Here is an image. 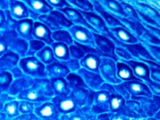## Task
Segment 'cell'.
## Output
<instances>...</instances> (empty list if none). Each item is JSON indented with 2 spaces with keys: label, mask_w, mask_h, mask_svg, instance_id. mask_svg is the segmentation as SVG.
I'll use <instances>...</instances> for the list:
<instances>
[{
  "label": "cell",
  "mask_w": 160,
  "mask_h": 120,
  "mask_svg": "<svg viewBox=\"0 0 160 120\" xmlns=\"http://www.w3.org/2000/svg\"><path fill=\"white\" fill-rule=\"evenodd\" d=\"M115 89L124 98L129 99L132 97L143 96L148 98L152 97L149 87L142 81H129L120 83L114 86Z\"/></svg>",
  "instance_id": "obj_1"
},
{
  "label": "cell",
  "mask_w": 160,
  "mask_h": 120,
  "mask_svg": "<svg viewBox=\"0 0 160 120\" xmlns=\"http://www.w3.org/2000/svg\"><path fill=\"white\" fill-rule=\"evenodd\" d=\"M38 19L41 22L46 25L51 30L54 31L69 29L73 26V24L64 14L61 12L57 10L51 11L49 14L41 16L38 17Z\"/></svg>",
  "instance_id": "obj_2"
},
{
  "label": "cell",
  "mask_w": 160,
  "mask_h": 120,
  "mask_svg": "<svg viewBox=\"0 0 160 120\" xmlns=\"http://www.w3.org/2000/svg\"><path fill=\"white\" fill-rule=\"evenodd\" d=\"M19 65L22 71L27 75L36 77L46 76L45 66L37 58L32 56L22 58Z\"/></svg>",
  "instance_id": "obj_3"
},
{
  "label": "cell",
  "mask_w": 160,
  "mask_h": 120,
  "mask_svg": "<svg viewBox=\"0 0 160 120\" xmlns=\"http://www.w3.org/2000/svg\"><path fill=\"white\" fill-rule=\"evenodd\" d=\"M68 31L74 41L89 47H96L93 32L88 28L82 26L73 25L69 28Z\"/></svg>",
  "instance_id": "obj_4"
},
{
  "label": "cell",
  "mask_w": 160,
  "mask_h": 120,
  "mask_svg": "<svg viewBox=\"0 0 160 120\" xmlns=\"http://www.w3.org/2000/svg\"><path fill=\"white\" fill-rule=\"evenodd\" d=\"M96 44V49L99 52L101 56L110 58L118 61V57L115 54V43L108 37L93 32Z\"/></svg>",
  "instance_id": "obj_5"
},
{
  "label": "cell",
  "mask_w": 160,
  "mask_h": 120,
  "mask_svg": "<svg viewBox=\"0 0 160 120\" xmlns=\"http://www.w3.org/2000/svg\"><path fill=\"white\" fill-rule=\"evenodd\" d=\"M79 12L82 13V14L84 17L86 21L89 24V25H90L94 28L96 33L110 38L113 42L116 41L113 35L110 31L105 22L100 16L95 14L94 12H86L82 11Z\"/></svg>",
  "instance_id": "obj_6"
},
{
  "label": "cell",
  "mask_w": 160,
  "mask_h": 120,
  "mask_svg": "<svg viewBox=\"0 0 160 120\" xmlns=\"http://www.w3.org/2000/svg\"><path fill=\"white\" fill-rule=\"evenodd\" d=\"M115 61L112 58L103 57L101 58L99 72L104 81L111 84H118L122 81L117 75V66Z\"/></svg>",
  "instance_id": "obj_7"
},
{
  "label": "cell",
  "mask_w": 160,
  "mask_h": 120,
  "mask_svg": "<svg viewBox=\"0 0 160 120\" xmlns=\"http://www.w3.org/2000/svg\"><path fill=\"white\" fill-rule=\"evenodd\" d=\"M111 93L112 91L109 90L92 91L93 101H94V104L92 106L93 112L102 113L109 111Z\"/></svg>",
  "instance_id": "obj_8"
},
{
  "label": "cell",
  "mask_w": 160,
  "mask_h": 120,
  "mask_svg": "<svg viewBox=\"0 0 160 120\" xmlns=\"http://www.w3.org/2000/svg\"><path fill=\"white\" fill-rule=\"evenodd\" d=\"M114 42L118 44L119 47H122L126 49L130 53L133 58H135L138 59L140 61L143 60H149V61L156 62V60L151 55L148 49H147L143 45H142L141 43L133 44H126L121 42H118V41H115Z\"/></svg>",
  "instance_id": "obj_9"
},
{
  "label": "cell",
  "mask_w": 160,
  "mask_h": 120,
  "mask_svg": "<svg viewBox=\"0 0 160 120\" xmlns=\"http://www.w3.org/2000/svg\"><path fill=\"white\" fill-rule=\"evenodd\" d=\"M52 102L59 113L68 114L75 111L76 101L72 93L68 96L56 97L52 99Z\"/></svg>",
  "instance_id": "obj_10"
},
{
  "label": "cell",
  "mask_w": 160,
  "mask_h": 120,
  "mask_svg": "<svg viewBox=\"0 0 160 120\" xmlns=\"http://www.w3.org/2000/svg\"><path fill=\"white\" fill-rule=\"evenodd\" d=\"M123 61L124 63L130 66L135 76L140 79L142 81H145L146 83L152 81L150 77V70L148 65L135 60Z\"/></svg>",
  "instance_id": "obj_11"
},
{
  "label": "cell",
  "mask_w": 160,
  "mask_h": 120,
  "mask_svg": "<svg viewBox=\"0 0 160 120\" xmlns=\"http://www.w3.org/2000/svg\"><path fill=\"white\" fill-rule=\"evenodd\" d=\"M58 10L64 14L65 17L73 24V25L74 24L84 26V27L88 28L94 33H96L94 28L90 25H89V24L86 21L84 17L82 14V13L78 10L72 7H65L62 9H59Z\"/></svg>",
  "instance_id": "obj_12"
},
{
  "label": "cell",
  "mask_w": 160,
  "mask_h": 120,
  "mask_svg": "<svg viewBox=\"0 0 160 120\" xmlns=\"http://www.w3.org/2000/svg\"><path fill=\"white\" fill-rule=\"evenodd\" d=\"M27 6L29 12L34 15L38 17L42 15H46L48 13L52 11L53 7H51L46 1L44 0H31V1H23Z\"/></svg>",
  "instance_id": "obj_13"
},
{
  "label": "cell",
  "mask_w": 160,
  "mask_h": 120,
  "mask_svg": "<svg viewBox=\"0 0 160 120\" xmlns=\"http://www.w3.org/2000/svg\"><path fill=\"white\" fill-rule=\"evenodd\" d=\"M78 74L82 78L84 83L88 86L94 90L99 89L104 81L99 74L87 70L83 68L78 71Z\"/></svg>",
  "instance_id": "obj_14"
},
{
  "label": "cell",
  "mask_w": 160,
  "mask_h": 120,
  "mask_svg": "<svg viewBox=\"0 0 160 120\" xmlns=\"http://www.w3.org/2000/svg\"><path fill=\"white\" fill-rule=\"evenodd\" d=\"M51 34V30L44 24L41 22H35L33 24V36L36 40L51 45L54 42Z\"/></svg>",
  "instance_id": "obj_15"
},
{
  "label": "cell",
  "mask_w": 160,
  "mask_h": 120,
  "mask_svg": "<svg viewBox=\"0 0 160 120\" xmlns=\"http://www.w3.org/2000/svg\"><path fill=\"white\" fill-rule=\"evenodd\" d=\"M16 29L18 35L24 41H32L33 22L32 19H25L16 22Z\"/></svg>",
  "instance_id": "obj_16"
},
{
  "label": "cell",
  "mask_w": 160,
  "mask_h": 120,
  "mask_svg": "<svg viewBox=\"0 0 160 120\" xmlns=\"http://www.w3.org/2000/svg\"><path fill=\"white\" fill-rule=\"evenodd\" d=\"M100 54L99 52L88 53L80 61V65L87 70L99 74V65L101 63Z\"/></svg>",
  "instance_id": "obj_17"
},
{
  "label": "cell",
  "mask_w": 160,
  "mask_h": 120,
  "mask_svg": "<svg viewBox=\"0 0 160 120\" xmlns=\"http://www.w3.org/2000/svg\"><path fill=\"white\" fill-rule=\"evenodd\" d=\"M46 76L51 79L58 77H67L69 74L70 70L62 62L55 61L49 65H48L46 68Z\"/></svg>",
  "instance_id": "obj_18"
},
{
  "label": "cell",
  "mask_w": 160,
  "mask_h": 120,
  "mask_svg": "<svg viewBox=\"0 0 160 120\" xmlns=\"http://www.w3.org/2000/svg\"><path fill=\"white\" fill-rule=\"evenodd\" d=\"M108 29L116 41L118 42L126 44H137L138 42L137 38L124 27H116Z\"/></svg>",
  "instance_id": "obj_19"
},
{
  "label": "cell",
  "mask_w": 160,
  "mask_h": 120,
  "mask_svg": "<svg viewBox=\"0 0 160 120\" xmlns=\"http://www.w3.org/2000/svg\"><path fill=\"white\" fill-rule=\"evenodd\" d=\"M58 111L54 103L46 102L35 108V113L37 116L43 119H55L58 116Z\"/></svg>",
  "instance_id": "obj_20"
},
{
  "label": "cell",
  "mask_w": 160,
  "mask_h": 120,
  "mask_svg": "<svg viewBox=\"0 0 160 120\" xmlns=\"http://www.w3.org/2000/svg\"><path fill=\"white\" fill-rule=\"evenodd\" d=\"M10 3V13L14 19L21 21L28 17L29 10L26 4L19 1H11Z\"/></svg>",
  "instance_id": "obj_21"
},
{
  "label": "cell",
  "mask_w": 160,
  "mask_h": 120,
  "mask_svg": "<svg viewBox=\"0 0 160 120\" xmlns=\"http://www.w3.org/2000/svg\"><path fill=\"white\" fill-rule=\"evenodd\" d=\"M102 8L117 19L121 17L128 18L121 5L117 1H99Z\"/></svg>",
  "instance_id": "obj_22"
},
{
  "label": "cell",
  "mask_w": 160,
  "mask_h": 120,
  "mask_svg": "<svg viewBox=\"0 0 160 120\" xmlns=\"http://www.w3.org/2000/svg\"><path fill=\"white\" fill-rule=\"evenodd\" d=\"M93 3H94L93 5H94V10L98 13H99V14H100V16L102 18V19L105 22L106 26L108 25L110 27V28H116V27H124V25L121 22V21H118L117 18H115L114 16H113L112 15L109 14L108 12L105 11L102 8V7H101V5L99 3V2L94 1L93 2Z\"/></svg>",
  "instance_id": "obj_23"
},
{
  "label": "cell",
  "mask_w": 160,
  "mask_h": 120,
  "mask_svg": "<svg viewBox=\"0 0 160 120\" xmlns=\"http://www.w3.org/2000/svg\"><path fill=\"white\" fill-rule=\"evenodd\" d=\"M118 20L121 21V22L124 25V28L135 36H141L147 30L145 26L140 22V21L124 17L118 18Z\"/></svg>",
  "instance_id": "obj_24"
},
{
  "label": "cell",
  "mask_w": 160,
  "mask_h": 120,
  "mask_svg": "<svg viewBox=\"0 0 160 120\" xmlns=\"http://www.w3.org/2000/svg\"><path fill=\"white\" fill-rule=\"evenodd\" d=\"M51 87L57 97L68 96L71 93L69 83L63 77L51 79Z\"/></svg>",
  "instance_id": "obj_25"
},
{
  "label": "cell",
  "mask_w": 160,
  "mask_h": 120,
  "mask_svg": "<svg viewBox=\"0 0 160 120\" xmlns=\"http://www.w3.org/2000/svg\"><path fill=\"white\" fill-rule=\"evenodd\" d=\"M117 66V77L124 81H139L140 79L135 76L130 66L125 63L118 62L116 65ZM143 82V81H142Z\"/></svg>",
  "instance_id": "obj_26"
},
{
  "label": "cell",
  "mask_w": 160,
  "mask_h": 120,
  "mask_svg": "<svg viewBox=\"0 0 160 120\" xmlns=\"http://www.w3.org/2000/svg\"><path fill=\"white\" fill-rule=\"evenodd\" d=\"M57 60L62 61H68L70 59V52L68 46L61 42H53L51 45Z\"/></svg>",
  "instance_id": "obj_27"
},
{
  "label": "cell",
  "mask_w": 160,
  "mask_h": 120,
  "mask_svg": "<svg viewBox=\"0 0 160 120\" xmlns=\"http://www.w3.org/2000/svg\"><path fill=\"white\" fill-rule=\"evenodd\" d=\"M134 8H136L135 10L137 12H139L142 14L148 16L149 17L155 21H156L159 24V12L152 8L151 6L143 3L138 2H134Z\"/></svg>",
  "instance_id": "obj_28"
},
{
  "label": "cell",
  "mask_w": 160,
  "mask_h": 120,
  "mask_svg": "<svg viewBox=\"0 0 160 120\" xmlns=\"http://www.w3.org/2000/svg\"><path fill=\"white\" fill-rule=\"evenodd\" d=\"M126 104L124 98L118 93H112L110 99V110L112 113L122 111Z\"/></svg>",
  "instance_id": "obj_29"
},
{
  "label": "cell",
  "mask_w": 160,
  "mask_h": 120,
  "mask_svg": "<svg viewBox=\"0 0 160 120\" xmlns=\"http://www.w3.org/2000/svg\"><path fill=\"white\" fill-rule=\"evenodd\" d=\"M36 57L42 63L46 65H49L57 61L52 48L49 46L44 47L41 50L37 52L36 53Z\"/></svg>",
  "instance_id": "obj_30"
},
{
  "label": "cell",
  "mask_w": 160,
  "mask_h": 120,
  "mask_svg": "<svg viewBox=\"0 0 160 120\" xmlns=\"http://www.w3.org/2000/svg\"><path fill=\"white\" fill-rule=\"evenodd\" d=\"M52 38L57 42L63 43L68 46L73 45L74 41L68 31L58 30L53 31L51 34Z\"/></svg>",
  "instance_id": "obj_31"
},
{
  "label": "cell",
  "mask_w": 160,
  "mask_h": 120,
  "mask_svg": "<svg viewBox=\"0 0 160 120\" xmlns=\"http://www.w3.org/2000/svg\"><path fill=\"white\" fill-rule=\"evenodd\" d=\"M5 114L10 118H16L19 115V102L16 100L10 101L5 103L4 107Z\"/></svg>",
  "instance_id": "obj_32"
},
{
  "label": "cell",
  "mask_w": 160,
  "mask_h": 120,
  "mask_svg": "<svg viewBox=\"0 0 160 120\" xmlns=\"http://www.w3.org/2000/svg\"><path fill=\"white\" fill-rule=\"evenodd\" d=\"M66 79L69 83L70 88H72L74 89L79 88L87 86L82 78L79 75L75 74H69L67 76Z\"/></svg>",
  "instance_id": "obj_33"
},
{
  "label": "cell",
  "mask_w": 160,
  "mask_h": 120,
  "mask_svg": "<svg viewBox=\"0 0 160 120\" xmlns=\"http://www.w3.org/2000/svg\"><path fill=\"white\" fill-rule=\"evenodd\" d=\"M2 58L5 59L4 61H1V67L2 68L4 65H5L6 68H11L12 66H14L17 65L18 60H19V56L16 53H13V52H8L7 54H5L2 57Z\"/></svg>",
  "instance_id": "obj_34"
},
{
  "label": "cell",
  "mask_w": 160,
  "mask_h": 120,
  "mask_svg": "<svg viewBox=\"0 0 160 120\" xmlns=\"http://www.w3.org/2000/svg\"><path fill=\"white\" fill-rule=\"evenodd\" d=\"M68 3H71L73 6L79 8V11L86 12H93L94 11V5L88 1H68Z\"/></svg>",
  "instance_id": "obj_35"
},
{
  "label": "cell",
  "mask_w": 160,
  "mask_h": 120,
  "mask_svg": "<svg viewBox=\"0 0 160 120\" xmlns=\"http://www.w3.org/2000/svg\"><path fill=\"white\" fill-rule=\"evenodd\" d=\"M139 40L140 41L143 42L145 44L150 43L151 44L157 45L158 46L159 45V38L156 36L148 30H146L142 35L139 37Z\"/></svg>",
  "instance_id": "obj_36"
},
{
  "label": "cell",
  "mask_w": 160,
  "mask_h": 120,
  "mask_svg": "<svg viewBox=\"0 0 160 120\" xmlns=\"http://www.w3.org/2000/svg\"><path fill=\"white\" fill-rule=\"evenodd\" d=\"M124 11L128 16V18L134 19L138 21H140V19L138 17V15L137 14V11L135 10V8L133 7L132 5H131L129 3H127L124 2H121V3Z\"/></svg>",
  "instance_id": "obj_37"
},
{
  "label": "cell",
  "mask_w": 160,
  "mask_h": 120,
  "mask_svg": "<svg viewBox=\"0 0 160 120\" xmlns=\"http://www.w3.org/2000/svg\"><path fill=\"white\" fill-rule=\"evenodd\" d=\"M45 47V43L38 41V40H32L30 41V50L27 53L28 56H33L35 53L41 50Z\"/></svg>",
  "instance_id": "obj_38"
},
{
  "label": "cell",
  "mask_w": 160,
  "mask_h": 120,
  "mask_svg": "<svg viewBox=\"0 0 160 120\" xmlns=\"http://www.w3.org/2000/svg\"><path fill=\"white\" fill-rule=\"evenodd\" d=\"M12 81V74L7 71L2 72L1 75V88L2 91H7Z\"/></svg>",
  "instance_id": "obj_39"
},
{
  "label": "cell",
  "mask_w": 160,
  "mask_h": 120,
  "mask_svg": "<svg viewBox=\"0 0 160 120\" xmlns=\"http://www.w3.org/2000/svg\"><path fill=\"white\" fill-rule=\"evenodd\" d=\"M34 104L29 101H21L19 102V111L22 114L32 113L35 110Z\"/></svg>",
  "instance_id": "obj_40"
},
{
  "label": "cell",
  "mask_w": 160,
  "mask_h": 120,
  "mask_svg": "<svg viewBox=\"0 0 160 120\" xmlns=\"http://www.w3.org/2000/svg\"><path fill=\"white\" fill-rule=\"evenodd\" d=\"M145 48L149 52L151 55L154 58V59L159 64V47L155 45H151L148 44H145Z\"/></svg>",
  "instance_id": "obj_41"
},
{
  "label": "cell",
  "mask_w": 160,
  "mask_h": 120,
  "mask_svg": "<svg viewBox=\"0 0 160 120\" xmlns=\"http://www.w3.org/2000/svg\"><path fill=\"white\" fill-rule=\"evenodd\" d=\"M115 54L117 56L121 58L124 61H128L133 59L130 53L126 49L122 47H117L115 48Z\"/></svg>",
  "instance_id": "obj_42"
},
{
  "label": "cell",
  "mask_w": 160,
  "mask_h": 120,
  "mask_svg": "<svg viewBox=\"0 0 160 120\" xmlns=\"http://www.w3.org/2000/svg\"><path fill=\"white\" fill-rule=\"evenodd\" d=\"M63 64H64L67 67H68L70 71L78 72L80 69V65L78 61V60L72 59L66 61H62Z\"/></svg>",
  "instance_id": "obj_43"
},
{
  "label": "cell",
  "mask_w": 160,
  "mask_h": 120,
  "mask_svg": "<svg viewBox=\"0 0 160 120\" xmlns=\"http://www.w3.org/2000/svg\"><path fill=\"white\" fill-rule=\"evenodd\" d=\"M49 5L52 7H56L59 9H62L65 7H71L72 6L65 1H62V0H57V1H47ZM58 9V10H59Z\"/></svg>",
  "instance_id": "obj_44"
},
{
  "label": "cell",
  "mask_w": 160,
  "mask_h": 120,
  "mask_svg": "<svg viewBox=\"0 0 160 120\" xmlns=\"http://www.w3.org/2000/svg\"><path fill=\"white\" fill-rule=\"evenodd\" d=\"M147 84H148L150 90H151L153 93H154L157 96L159 95V83H158L152 81L151 82Z\"/></svg>",
  "instance_id": "obj_45"
}]
</instances>
